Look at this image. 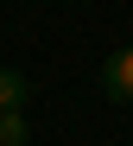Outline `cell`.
<instances>
[{
  "instance_id": "cell-1",
  "label": "cell",
  "mask_w": 133,
  "mask_h": 146,
  "mask_svg": "<svg viewBox=\"0 0 133 146\" xmlns=\"http://www.w3.org/2000/svg\"><path fill=\"white\" fill-rule=\"evenodd\" d=\"M101 95L120 108H133V44H120V51L101 64Z\"/></svg>"
},
{
  "instance_id": "cell-2",
  "label": "cell",
  "mask_w": 133,
  "mask_h": 146,
  "mask_svg": "<svg viewBox=\"0 0 133 146\" xmlns=\"http://www.w3.org/2000/svg\"><path fill=\"white\" fill-rule=\"evenodd\" d=\"M7 108H25V76L19 70H0V114Z\"/></svg>"
},
{
  "instance_id": "cell-3",
  "label": "cell",
  "mask_w": 133,
  "mask_h": 146,
  "mask_svg": "<svg viewBox=\"0 0 133 146\" xmlns=\"http://www.w3.org/2000/svg\"><path fill=\"white\" fill-rule=\"evenodd\" d=\"M0 146H25V114H19V108L0 114Z\"/></svg>"
}]
</instances>
